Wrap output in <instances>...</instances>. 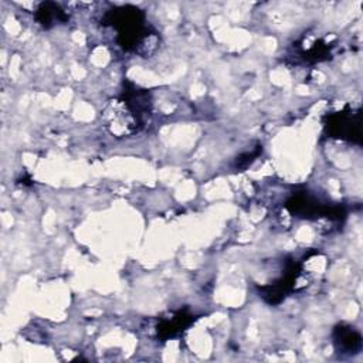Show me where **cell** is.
I'll return each mask as SVG.
<instances>
[{"mask_svg": "<svg viewBox=\"0 0 363 363\" xmlns=\"http://www.w3.org/2000/svg\"><path fill=\"white\" fill-rule=\"evenodd\" d=\"M149 112L147 92L139 91L135 86L125 89L123 95L106 108L105 121L111 133L116 136L139 132L143 126V115Z\"/></svg>", "mask_w": 363, "mask_h": 363, "instance_id": "6da1fadb", "label": "cell"}, {"mask_svg": "<svg viewBox=\"0 0 363 363\" xmlns=\"http://www.w3.org/2000/svg\"><path fill=\"white\" fill-rule=\"evenodd\" d=\"M104 21L118 31V43L126 51L136 50L150 35L145 27L143 11L133 6L115 7L109 10L105 14Z\"/></svg>", "mask_w": 363, "mask_h": 363, "instance_id": "7a4b0ae2", "label": "cell"}, {"mask_svg": "<svg viewBox=\"0 0 363 363\" xmlns=\"http://www.w3.org/2000/svg\"><path fill=\"white\" fill-rule=\"evenodd\" d=\"M299 271H301V265L298 262H291L288 265L284 277H281L278 281H275L269 285L259 288L261 296L268 303H278L294 289V285L296 282Z\"/></svg>", "mask_w": 363, "mask_h": 363, "instance_id": "3957f363", "label": "cell"}, {"mask_svg": "<svg viewBox=\"0 0 363 363\" xmlns=\"http://www.w3.org/2000/svg\"><path fill=\"white\" fill-rule=\"evenodd\" d=\"M359 113L354 116L352 113H335L328 116V122L325 128L329 135L333 138L347 139V140H360V122Z\"/></svg>", "mask_w": 363, "mask_h": 363, "instance_id": "277c9868", "label": "cell"}, {"mask_svg": "<svg viewBox=\"0 0 363 363\" xmlns=\"http://www.w3.org/2000/svg\"><path fill=\"white\" fill-rule=\"evenodd\" d=\"M335 343L339 350L356 353L362 347V336L354 328L347 325H339L335 329Z\"/></svg>", "mask_w": 363, "mask_h": 363, "instance_id": "5b68a950", "label": "cell"}, {"mask_svg": "<svg viewBox=\"0 0 363 363\" xmlns=\"http://www.w3.org/2000/svg\"><path fill=\"white\" fill-rule=\"evenodd\" d=\"M35 18L43 27L50 28L54 24V21H65L68 16L64 13V10L58 4L51 1H44L38 6L35 11Z\"/></svg>", "mask_w": 363, "mask_h": 363, "instance_id": "8992f818", "label": "cell"}, {"mask_svg": "<svg viewBox=\"0 0 363 363\" xmlns=\"http://www.w3.org/2000/svg\"><path fill=\"white\" fill-rule=\"evenodd\" d=\"M190 322H191L190 315H186L184 312H177L160 322V325L157 326V333L162 337H169V336L172 337L176 333L182 332L183 328H186Z\"/></svg>", "mask_w": 363, "mask_h": 363, "instance_id": "52a82bcc", "label": "cell"}]
</instances>
